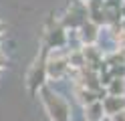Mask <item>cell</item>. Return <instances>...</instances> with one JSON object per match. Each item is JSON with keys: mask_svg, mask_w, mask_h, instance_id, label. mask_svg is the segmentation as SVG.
<instances>
[{"mask_svg": "<svg viewBox=\"0 0 125 121\" xmlns=\"http://www.w3.org/2000/svg\"><path fill=\"white\" fill-rule=\"evenodd\" d=\"M4 28H6V26H4V22L0 20V36H2V32H4Z\"/></svg>", "mask_w": 125, "mask_h": 121, "instance_id": "cell-14", "label": "cell"}, {"mask_svg": "<svg viewBox=\"0 0 125 121\" xmlns=\"http://www.w3.org/2000/svg\"><path fill=\"white\" fill-rule=\"evenodd\" d=\"M77 34H79L83 46H89V44H97V40L101 36V26L91 20H85L81 24V28L77 30Z\"/></svg>", "mask_w": 125, "mask_h": 121, "instance_id": "cell-5", "label": "cell"}, {"mask_svg": "<svg viewBox=\"0 0 125 121\" xmlns=\"http://www.w3.org/2000/svg\"><path fill=\"white\" fill-rule=\"evenodd\" d=\"M119 48H121V51L125 53V38H123V40H121V43H119Z\"/></svg>", "mask_w": 125, "mask_h": 121, "instance_id": "cell-13", "label": "cell"}, {"mask_svg": "<svg viewBox=\"0 0 125 121\" xmlns=\"http://www.w3.org/2000/svg\"><path fill=\"white\" fill-rule=\"evenodd\" d=\"M103 4H105V10H121L125 0H103Z\"/></svg>", "mask_w": 125, "mask_h": 121, "instance_id": "cell-10", "label": "cell"}, {"mask_svg": "<svg viewBox=\"0 0 125 121\" xmlns=\"http://www.w3.org/2000/svg\"><path fill=\"white\" fill-rule=\"evenodd\" d=\"M105 89H107V95L125 97V79H123V77H113Z\"/></svg>", "mask_w": 125, "mask_h": 121, "instance_id": "cell-9", "label": "cell"}, {"mask_svg": "<svg viewBox=\"0 0 125 121\" xmlns=\"http://www.w3.org/2000/svg\"><path fill=\"white\" fill-rule=\"evenodd\" d=\"M111 121H125V111H121V113H115L113 117H109Z\"/></svg>", "mask_w": 125, "mask_h": 121, "instance_id": "cell-12", "label": "cell"}, {"mask_svg": "<svg viewBox=\"0 0 125 121\" xmlns=\"http://www.w3.org/2000/svg\"><path fill=\"white\" fill-rule=\"evenodd\" d=\"M75 99L85 107V105H89V103L101 101V99H103V95L97 93V91H93V89L83 87V85H75Z\"/></svg>", "mask_w": 125, "mask_h": 121, "instance_id": "cell-7", "label": "cell"}, {"mask_svg": "<svg viewBox=\"0 0 125 121\" xmlns=\"http://www.w3.org/2000/svg\"><path fill=\"white\" fill-rule=\"evenodd\" d=\"M69 44V30L59 22H54V26L46 30V48L49 51H57V48H65Z\"/></svg>", "mask_w": 125, "mask_h": 121, "instance_id": "cell-4", "label": "cell"}, {"mask_svg": "<svg viewBox=\"0 0 125 121\" xmlns=\"http://www.w3.org/2000/svg\"><path fill=\"white\" fill-rule=\"evenodd\" d=\"M6 65H8V56H6V53L0 48V69H4Z\"/></svg>", "mask_w": 125, "mask_h": 121, "instance_id": "cell-11", "label": "cell"}, {"mask_svg": "<svg viewBox=\"0 0 125 121\" xmlns=\"http://www.w3.org/2000/svg\"><path fill=\"white\" fill-rule=\"evenodd\" d=\"M0 46H2V36H0Z\"/></svg>", "mask_w": 125, "mask_h": 121, "instance_id": "cell-16", "label": "cell"}, {"mask_svg": "<svg viewBox=\"0 0 125 121\" xmlns=\"http://www.w3.org/2000/svg\"><path fill=\"white\" fill-rule=\"evenodd\" d=\"M83 109H85V113H83L85 121H103L107 117L105 111H103V103H101V101L89 103V105H85Z\"/></svg>", "mask_w": 125, "mask_h": 121, "instance_id": "cell-8", "label": "cell"}, {"mask_svg": "<svg viewBox=\"0 0 125 121\" xmlns=\"http://www.w3.org/2000/svg\"><path fill=\"white\" fill-rule=\"evenodd\" d=\"M46 55H49V48L44 46L41 56L34 61V65L30 67L28 75H26V87H28V91L32 95H36L41 91L46 85V79H49V73H46Z\"/></svg>", "mask_w": 125, "mask_h": 121, "instance_id": "cell-3", "label": "cell"}, {"mask_svg": "<svg viewBox=\"0 0 125 121\" xmlns=\"http://www.w3.org/2000/svg\"><path fill=\"white\" fill-rule=\"evenodd\" d=\"M38 95H41V101L49 113L51 121H71V107L57 91H52L49 85H44L38 91Z\"/></svg>", "mask_w": 125, "mask_h": 121, "instance_id": "cell-1", "label": "cell"}, {"mask_svg": "<svg viewBox=\"0 0 125 121\" xmlns=\"http://www.w3.org/2000/svg\"><path fill=\"white\" fill-rule=\"evenodd\" d=\"M2 71H4V69H0V75H2Z\"/></svg>", "mask_w": 125, "mask_h": 121, "instance_id": "cell-17", "label": "cell"}, {"mask_svg": "<svg viewBox=\"0 0 125 121\" xmlns=\"http://www.w3.org/2000/svg\"><path fill=\"white\" fill-rule=\"evenodd\" d=\"M103 121H111V119H109V117H105V119H103Z\"/></svg>", "mask_w": 125, "mask_h": 121, "instance_id": "cell-15", "label": "cell"}, {"mask_svg": "<svg viewBox=\"0 0 125 121\" xmlns=\"http://www.w3.org/2000/svg\"><path fill=\"white\" fill-rule=\"evenodd\" d=\"M46 73H49V79H52V81L65 79L71 73L69 51H62V48L49 51V55H46Z\"/></svg>", "mask_w": 125, "mask_h": 121, "instance_id": "cell-2", "label": "cell"}, {"mask_svg": "<svg viewBox=\"0 0 125 121\" xmlns=\"http://www.w3.org/2000/svg\"><path fill=\"white\" fill-rule=\"evenodd\" d=\"M101 103H103V111H105V115H107V117H113L115 113L125 111V97L105 95L103 99H101Z\"/></svg>", "mask_w": 125, "mask_h": 121, "instance_id": "cell-6", "label": "cell"}]
</instances>
